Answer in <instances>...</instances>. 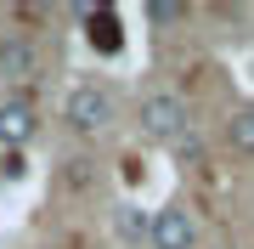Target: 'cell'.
<instances>
[{
  "mask_svg": "<svg viewBox=\"0 0 254 249\" xmlns=\"http://www.w3.org/2000/svg\"><path fill=\"white\" fill-rule=\"evenodd\" d=\"M63 119L73 136H108L113 119H119V102L108 85H96V80H85V85H73L68 102H63Z\"/></svg>",
  "mask_w": 254,
  "mask_h": 249,
  "instance_id": "1",
  "label": "cell"
},
{
  "mask_svg": "<svg viewBox=\"0 0 254 249\" xmlns=\"http://www.w3.org/2000/svg\"><path fill=\"white\" fill-rule=\"evenodd\" d=\"M136 125H141V136H147V142H164V148H175V142L192 130V108H187V96H175V91H147V96H141Z\"/></svg>",
  "mask_w": 254,
  "mask_h": 249,
  "instance_id": "2",
  "label": "cell"
},
{
  "mask_svg": "<svg viewBox=\"0 0 254 249\" xmlns=\"http://www.w3.org/2000/svg\"><path fill=\"white\" fill-rule=\"evenodd\" d=\"M40 46L28 34H17V28H6L0 34V85H6V96H11V85H28V80H40Z\"/></svg>",
  "mask_w": 254,
  "mask_h": 249,
  "instance_id": "3",
  "label": "cell"
},
{
  "mask_svg": "<svg viewBox=\"0 0 254 249\" xmlns=\"http://www.w3.org/2000/svg\"><path fill=\"white\" fill-rule=\"evenodd\" d=\"M153 249H198V215L187 204H164L153 210V232H147Z\"/></svg>",
  "mask_w": 254,
  "mask_h": 249,
  "instance_id": "4",
  "label": "cell"
},
{
  "mask_svg": "<svg viewBox=\"0 0 254 249\" xmlns=\"http://www.w3.org/2000/svg\"><path fill=\"white\" fill-rule=\"evenodd\" d=\"M34 136H40V108L28 96H0V148L23 153Z\"/></svg>",
  "mask_w": 254,
  "mask_h": 249,
  "instance_id": "5",
  "label": "cell"
},
{
  "mask_svg": "<svg viewBox=\"0 0 254 249\" xmlns=\"http://www.w3.org/2000/svg\"><path fill=\"white\" fill-rule=\"evenodd\" d=\"M220 142L237 153V159H254V102L226 113V125H220Z\"/></svg>",
  "mask_w": 254,
  "mask_h": 249,
  "instance_id": "6",
  "label": "cell"
},
{
  "mask_svg": "<svg viewBox=\"0 0 254 249\" xmlns=\"http://www.w3.org/2000/svg\"><path fill=\"white\" fill-rule=\"evenodd\" d=\"M113 232H119V244L141 249L147 232H153V210H141V204H113Z\"/></svg>",
  "mask_w": 254,
  "mask_h": 249,
  "instance_id": "7",
  "label": "cell"
},
{
  "mask_svg": "<svg viewBox=\"0 0 254 249\" xmlns=\"http://www.w3.org/2000/svg\"><path fill=\"white\" fill-rule=\"evenodd\" d=\"M141 17H147V23H153V28H158V34H170V28H175V23H187V17H192V6H181V0H153V6H147V11H141Z\"/></svg>",
  "mask_w": 254,
  "mask_h": 249,
  "instance_id": "8",
  "label": "cell"
},
{
  "mask_svg": "<svg viewBox=\"0 0 254 249\" xmlns=\"http://www.w3.org/2000/svg\"><path fill=\"white\" fill-rule=\"evenodd\" d=\"M175 159H181V165H203V136H192V130H187V136L175 142Z\"/></svg>",
  "mask_w": 254,
  "mask_h": 249,
  "instance_id": "9",
  "label": "cell"
},
{
  "mask_svg": "<svg viewBox=\"0 0 254 249\" xmlns=\"http://www.w3.org/2000/svg\"><path fill=\"white\" fill-rule=\"evenodd\" d=\"M209 249H237V244H209Z\"/></svg>",
  "mask_w": 254,
  "mask_h": 249,
  "instance_id": "10",
  "label": "cell"
}]
</instances>
